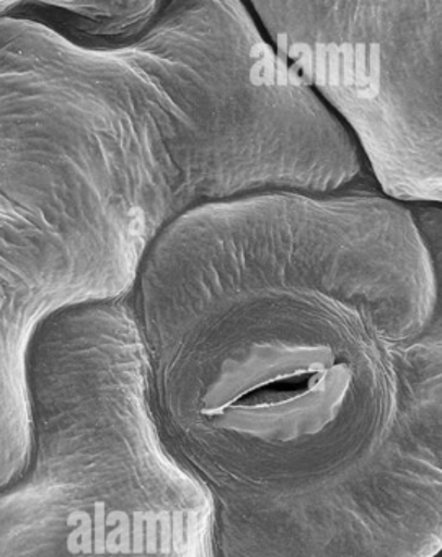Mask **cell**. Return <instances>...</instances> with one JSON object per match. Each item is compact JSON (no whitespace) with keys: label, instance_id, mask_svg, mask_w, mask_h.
Here are the masks:
<instances>
[{"label":"cell","instance_id":"obj_1","mask_svg":"<svg viewBox=\"0 0 442 557\" xmlns=\"http://www.w3.org/2000/svg\"><path fill=\"white\" fill-rule=\"evenodd\" d=\"M167 447L206 487H402L442 389L441 258L381 189L189 209L127 297Z\"/></svg>","mask_w":442,"mask_h":557},{"label":"cell","instance_id":"obj_2","mask_svg":"<svg viewBox=\"0 0 442 557\" xmlns=\"http://www.w3.org/2000/svg\"><path fill=\"white\" fill-rule=\"evenodd\" d=\"M405 205L441 202L442 0H245Z\"/></svg>","mask_w":442,"mask_h":557}]
</instances>
